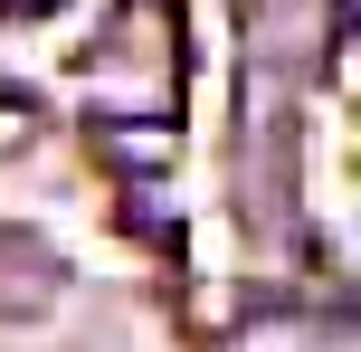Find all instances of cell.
<instances>
[{"label":"cell","mask_w":361,"mask_h":352,"mask_svg":"<svg viewBox=\"0 0 361 352\" xmlns=\"http://www.w3.org/2000/svg\"><path fill=\"white\" fill-rule=\"evenodd\" d=\"M105 152H114V162H143V171H162V162H171V143H162L152 124H143V143H133V133H114Z\"/></svg>","instance_id":"obj_1"},{"label":"cell","mask_w":361,"mask_h":352,"mask_svg":"<svg viewBox=\"0 0 361 352\" xmlns=\"http://www.w3.org/2000/svg\"><path fill=\"white\" fill-rule=\"evenodd\" d=\"M10 10H57V0H10Z\"/></svg>","instance_id":"obj_2"}]
</instances>
